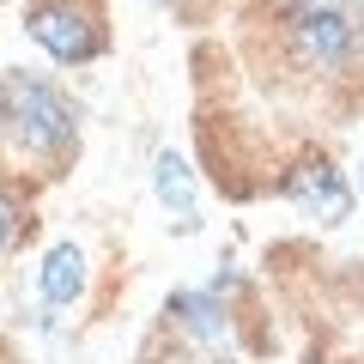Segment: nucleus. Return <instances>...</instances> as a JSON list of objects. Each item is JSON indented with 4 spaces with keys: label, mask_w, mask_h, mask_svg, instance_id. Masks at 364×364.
I'll return each mask as SVG.
<instances>
[{
    "label": "nucleus",
    "mask_w": 364,
    "mask_h": 364,
    "mask_svg": "<svg viewBox=\"0 0 364 364\" xmlns=\"http://www.w3.org/2000/svg\"><path fill=\"white\" fill-rule=\"evenodd\" d=\"M0 128L31 158H61L79 140L73 104H67L49 79H31V73H0Z\"/></svg>",
    "instance_id": "1"
},
{
    "label": "nucleus",
    "mask_w": 364,
    "mask_h": 364,
    "mask_svg": "<svg viewBox=\"0 0 364 364\" xmlns=\"http://www.w3.org/2000/svg\"><path fill=\"white\" fill-rule=\"evenodd\" d=\"M152 188H158V200H164L182 225H195V176H188V164H182L176 152L152 158Z\"/></svg>",
    "instance_id": "6"
},
{
    "label": "nucleus",
    "mask_w": 364,
    "mask_h": 364,
    "mask_svg": "<svg viewBox=\"0 0 364 364\" xmlns=\"http://www.w3.org/2000/svg\"><path fill=\"white\" fill-rule=\"evenodd\" d=\"M25 31H31L37 49H49L55 61H73V67L104 49V25H97V13L79 6V0H31Z\"/></svg>",
    "instance_id": "3"
},
{
    "label": "nucleus",
    "mask_w": 364,
    "mask_h": 364,
    "mask_svg": "<svg viewBox=\"0 0 364 364\" xmlns=\"http://www.w3.org/2000/svg\"><path fill=\"white\" fill-rule=\"evenodd\" d=\"M18 231H25V207H18V200H13V195H6V188H0V249L13 243V237H18Z\"/></svg>",
    "instance_id": "8"
},
{
    "label": "nucleus",
    "mask_w": 364,
    "mask_h": 364,
    "mask_svg": "<svg viewBox=\"0 0 364 364\" xmlns=\"http://www.w3.org/2000/svg\"><path fill=\"white\" fill-rule=\"evenodd\" d=\"M286 200L304 207L310 219H322V225H340L352 213V188L328 158H304L298 170H286Z\"/></svg>",
    "instance_id": "4"
},
{
    "label": "nucleus",
    "mask_w": 364,
    "mask_h": 364,
    "mask_svg": "<svg viewBox=\"0 0 364 364\" xmlns=\"http://www.w3.org/2000/svg\"><path fill=\"white\" fill-rule=\"evenodd\" d=\"M279 31H286V49L298 55V67H310V73H346L364 49L358 18L334 0H291L279 13Z\"/></svg>",
    "instance_id": "2"
},
{
    "label": "nucleus",
    "mask_w": 364,
    "mask_h": 364,
    "mask_svg": "<svg viewBox=\"0 0 364 364\" xmlns=\"http://www.w3.org/2000/svg\"><path fill=\"white\" fill-rule=\"evenodd\" d=\"M170 316H176L188 334H200L207 346H225V310L207 291H176V298H170Z\"/></svg>",
    "instance_id": "7"
},
{
    "label": "nucleus",
    "mask_w": 364,
    "mask_h": 364,
    "mask_svg": "<svg viewBox=\"0 0 364 364\" xmlns=\"http://www.w3.org/2000/svg\"><path fill=\"white\" fill-rule=\"evenodd\" d=\"M85 291V249L79 243H55L43 255V298L49 304H73Z\"/></svg>",
    "instance_id": "5"
}]
</instances>
